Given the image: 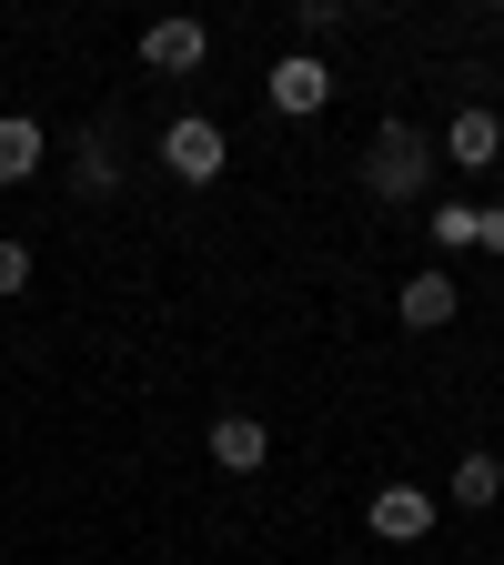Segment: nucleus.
Here are the masks:
<instances>
[{
    "label": "nucleus",
    "mask_w": 504,
    "mask_h": 565,
    "mask_svg": "<svg viewBox=\"0 0 504 565\" xmlns=\"http://www.w3.org/2000/svg\"><path fill=\"white\" fill-rule=\"evenodd\" d=\"M435 141H423L414 121H384L374 141H364V192L374 202H423V192H435Z\"/></svg>",
    "instance_id": "1"
},
{
    "label": "nucleus",
    "mask_w": 504,
    "mask_h": 565,
    "mask_svg": "<svg viewBox=\"0 0 504 565\" xmlns=\"http://www.w3.org/2000/svg\"><path fill=\"white\" fill-rule=\"evenodd\" d=\"M223 162H233V141H223V121H202V111H182L172 131H162V172L172 182H223Z\"/></svg>",
    "instance_id": "2"
},
{
    "label": "nucleus",
    "mask_w": 504,
    "mask_h": 565,
    "mask_svg": "<svg viewBox=\"0 0 504 565\" xmlns=\"http://www.w3.org/2000/svg\"><path fill=\"white\" fill-rule=\"evenodd\" d=\"M435 515H444V494H423V484H374V505H364V525H374L384 545H423V535H435Z\"/></svg>",
    "instance_id": "3"
},
{
    "label": "nucleus",
    "mask_w": 504,
    "mask_h": 565,
    "mask_svg": "<svg viewBox=\"0 0 504 565\" xmlns=\"http://www.w3.org/2000/svg\"><path fill=\"white\" fill-rule=\"evenodd\" d=\"M435 152H444V172H494V162H504V121H494V102H464V111L444 121Z\"/></svg>",
    "instance_id": "4"
},
{
    "label": "nucleus",
    "mask_w": 504,
    "mask_h": 565,
    "mask_svg": "<svg viewBox=\"0 0 504 565\" xmlns=\"http://www.w3.org/2000/svg\"><path fill=\"white\" fill-rule=\"evenodd\" d=\"M262 92H272V111H293V121H303V111H323V102H333V71H323V51H282Z\"/></svg>",
    "instance_id": "5"
},
{
    "label": "nucleus",
    "mask_w": 504,
    "mask_h": 565,
    "mask_svg": "<svg viewBox=\"0 0 504 565\" xmlns=\"http://www.w3.org/2000/svg\"><path fill=\"white\" fill-rule=\"evenodd\" d=\"M394 313H404V333H444L454 313H464V294H454V273H404V294H394Z\"/></svg>",
    "instance_id": "6"
},
{
    "label": "nucleus",
    "mask_w": 504,
    "mask_h": 565,
    "mask_svg": "<svg viewBox=\"0 0 504 565\" xmlns=\"http://www.w3.org/2000/svg\"><path fill=\"white\" fill-rule=\"evenodd\" d=\"M212 465L223 475H262L272 465V424L262 414H212Z\"/></svg>",
    "instance_id": "7"
},
{
    "label": "nucleus",
    "mask_w": 504,
    "mask_h": 565,
    "mask_svg": "<svg viewBox=\"0 0 504 565\" xmlns=\"http://www.w3.org/2000/svg\"><path fill=\"white\" fill-rule=\"evenodd\" d=\"M202 51H212V31L192 11H172V21L141 31V71H202Z\"/></svg>",
    "instance_id": "8"
},
{
    "label": "nucleus",
    "mask_w": 504,
    "mask_h": 565,
    "mask_svg": "<svg viewBox=\"0 0 504 565\" xmlns=\"http://www.w3.org/2000/svg\"><path fill=\"white\" fill-rule=\"evenodd\" d=\"M41 152H51V131H41L31 111H0V192H21V182L41 172Z\"/></svg>",
    "instance_id": "9"
},
{
    "label": "nucleus",
    "mask_w": 504,
    "mask_h": 565,
    "mask_svg": "<svg viewBox=\"0 0 504 565\" xmlns=\"http://www.w3.org/2000/svg\"><path fill=\"white\" fill-rule=\"evenodd\" d=\"M494 494H504V465L474 445V455H454V475H444V505H464V515H484L494 505Z\"/></svg>",
    "instance_id": "10"
},
{
    "label": "nucleus",
    "mask_w": 504,
    "mask_h": 565,
    "mask_svg": "<svg viewBox=\"0 0 504 565\" xmlns=\"http://www.w3.org/2000/svg\"><path fill=\"white\" fill-rule=\"evenodd\" d=\"M71 182H82L92 202H101V192L121 182V162H111V131H82V152H71Z\"/></svg>",
    "instance_id": "11"
},
{
    "label": "nucleus",
    "mask_w": 504,
    "mask_h": 565,
    "mask_svg": "<svg viewBox=\"0 0 504 565\" xmlns=\"http://www.w3.org/2000/svg\"><path fill=\"white\" fill-rule=\"evenodd\" d=\"M474 233H484L474 202H435V243H444V253H474Z\"/></svg>",
    "instance_id": "12"
},
{
    "label": "nucleus",
    "mask_w": 504,
    "mask_h": 565,
    "mask_svg": "<svg viewBox=\"0 0 504 565\" xmlns=\"http://www.w3.org/2000/svg\"><path fill=\"white\" fill-rule=\"evenodd\" d=\"M343 31V0H303V11H293V41L313 51V41H333Z\"/></svg>",
    "instance_id": "13"
},
{
    "label": "nucleus",
    "mask_w": 504,
    "mask_h": 565,
    "mask_svg": "<svg viewBox=\"0 0 504 565\" xmlns=\"http://www.w3.org/2000/svg\"><path fill=\"white\" fill-rule=\"evenodd\" d=\"M31 294V243H0V303Z\"/></svg>",
    "instance_id": "14"
},
{
    "label": "nucleus",
    "mask_w": 504,
    "mask_h": 565,
    "mask_svg": "<svg viewBox=\"0 0 504 565\" xmlns=\"http://www.w3.org/2000/svg\"><path fill=\"white\" fill-rule=\"evenodd\" d=\"M474 243H484V253L504 263V212H484V233H474Z\"/></svg>",
    "instance_id": "15"
}]
</instances>
